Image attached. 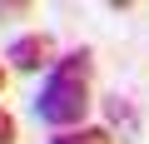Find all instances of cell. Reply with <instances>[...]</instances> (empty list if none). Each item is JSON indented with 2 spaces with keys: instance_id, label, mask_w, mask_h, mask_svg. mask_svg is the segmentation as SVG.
Wrapping results in <instances>:
<instances>
[{
  "instance_id": "6da1fadb",
  "label": "cell",
  "mask_w": 149,
  "mask_h": 144,
  "mask_svg": "<svg viewBox=\"0 0 149 144\" xmlns=\"http://www.w3.org/2000/svg\"><path fill=\"white\" fill-rule=\"evenodd\" d=\"M90 80H95V55L90 45L70 50L50 65V80L35 95V114L55 129H80L90 119Z\"/></svg>"
},
{
  "instance_id": "7a4b0ae2",
  "label": "cell",
  "mask_w": 149,
  "mask_h": 144,
  "mask_svg": "<svg viewBox=\"0 0 149 144\" xmlns=\"http://www.w3.org/2000/svg\"><path fill=\"white\" fill-rule=\"evenodd\" d=\"M50 60H55V40L45 30H30V35H20L10 45V65L20 70V75H35V70H45Z\"/></svg>"
},
{
  "instance_id": "3957f363",
  "label": "cell",
  "mask_w": 149,
  "mask_h": 144,
  "mask_svg": "<svg viewBox=\"0 0 149 144\" xmlns=\"http://www.w3.org/2000/svg\"><path fill=\"white\" fill-rule=\"evenodd\" d=\"M50 144H114V134L104 124H80V129H60Z\"/></svg>"
},
{
  "instance_id": "277c9868",
  "label": "cell",
  "mask_w": 149,
  "mask_h": 144,
  "mask_svg": "<svg viewBox=\"0 0 149 144\" xmlns=\"http://www.w3.org/2000/svg\"><path fill=\"white\" fill-rule=\"evenodd\" d=\"M20 139V124H15V114L10 109H0V144H15Z\"/></svg>"
},
{
  "instance_id": "5b68a950",
  "label": "cell",
  "mask_w": 149,
  "mask_h": 144,
  "mask_svg": "<svg viewBox=\"0 0 149 144\" xmlns=\"http://www.w3.org/2000/svg\"><path fill=\"white\" fill-rule=\"evenodd\" d=\"M35 5H25V0H15V5H0V20H10V15H30Z\"/></svg>"
},
{
  "instance_id": "8992f818",
  "label": "cell",
  "mask_w": 149,
  "mask_h": 144,
  "mask_svg": "<svg viewBox=\"0 0 149 144\" xmlns=\"http://www.w3.org/2000/svg\"><path fill=\"white\" fill-rule=\"evenodd\" d=\"M0 90H5V65H0Z\"/></svg>"
}]
</instances>
